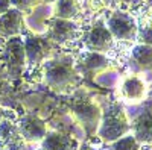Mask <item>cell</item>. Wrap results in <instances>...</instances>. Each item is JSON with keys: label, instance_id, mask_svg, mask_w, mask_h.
I'll return each instance as SVG.
<instances>
[{"label": "cell", "instance_id": "6da1fadb", "mask_svg": "<svg viewBox=\"0 0 152 150\" xmlns=\"http://www.w3.org/2000/svg\"><path fill=\"white\" fill-rule=\"evenodd\" d=\"M44 64V80L52 90L59 93H70L79 83V74L73 65V59L62 56L50 59Z\"/></svg>", "mask_w": 152, "mask_h": 150}, {"label": "cell", "instance_id": "7a4b0ae2", "mask_svg": "<svg viewBox=\"0 0 152 150\" xmlns=\"http://www.w3.org/2000/svg\"><path fill=\"white\" fill-rule=\"evenodd\" d=\"M131 132L128 114L117 102H110L102 112V118L97 129V136L104 143H113Z\"/></svg>", "mask_w": 152, "mask_h": 150}, {"label": "cell", "instance_id": "3957f363", "mask_svg": "<svg viewBox=\"0 0 152 150\" xmlns=\"http://www.w3.org/2000/svg\"><path fill=\"white\" fill-rule=\"evenodd\" d=\"M70 108L76 120L81 123L85 135L91 136L93 133L97 132L100 118H102V109L96 103H93L90 99H87L84 96H75L70 103Z\"/></svg>", "mask_w": 152, "mask_h": 150}, {"label": "cell", "instance_id": "277c9868", "mask_svg": "<svg viewBox=\"0 0 152 150\" xmlns=\"http://www.w3.org/2000/svg\"><path fill=\"white\" fill-rule=\"evenodd\" d=\"M128 120L134 138L140 144H152V100H146L142 106L134 108Z\"/></svg>", "mask_w": 152, "mask_h": 150}, {"label": "cell", "instance_id": "5b68a950", "mask_svg": "<svg viewBox=\"0 0 152 150\" xmlns=\"http://www.w3.org/2000/svg\"><path fill=\"white\" fill-rule=\"evenodd\" d=\"M3 59L8 67L11 76L18 78L21 74L23 65L26 62V52H24V44L20 36H11L3 43Z\"/></svg>", "mask_w": 152, "mask_h": 150}, {"label": "cell", "instance_id": "8992f818", "mask_svg": "<svg viewBox=\"0 0 152 150\" xmlns=\"http://www.w3.org/2000/svg\"><path fill=\"white\" fill-rule=\"evenodd\" d=\"M46 24L49 28L47 32V40L66 44L70 41H75L81 36V28L72 20H64V18H50L46 20Z\"/></svg>", "mask_w": 152, "mask_h": 150}, {"label": "cell", "instance_id": "52a82bcc", "mask_svg": "<svg viewBox=\"0 0 152 150\" xmlns=\"http://www.w3.org/2000/svg\"><path fill=\"white\" fill-rule=\"evenodd\" d=\"M0 150H32V146L21 136L14 118L0 121Z\"/></svg>", "mask_w": 152, "mask_h": 150}, {"label": "cell", "instance_id": "ba28073f", "mask_svg": "<svg viewBox=\"0 0 152 150\" xmlns=\"http://www.w3.org/2000/svg\"><path fill=\"white\" fill-rule=\"evenodd\" d=\"M107 28L111 32L113 38L129 41L137 36V23L135 20L125 12H114L107 20Z\"/></svg>", "mask_w": 152, "mask_h": 150}, {"label": "cell", "instance_id": "9c48e42d", "mask_svg": "<svg viewBox=\"0 0 152 150\" xmlns=\"http://www.w3.org/2000/svg\"><path fill=\"white\" fill-rule=\"evenodd\" d=\"M85 47L90 52L105 53L113 46V35L102 20H97L84 36Z\"/></svg>", "mask_w": 152, "mask_h": 150}, {"label": "cell", "instance_id": "30bf717a", "mask_svg": "<svg viewBox=\"0 0 152 150\" xmlns=\"http://www.w3.org/2000/svg\"><path fill=\"white\" fill-rule=\"evenodd\" d=\"M24 44V52H26L28 64L35 67L40 65L46 61V58L52 52V43L47 38H40V36L28 35L26 40L23 41Z\"/></svg>", "mask_w": 152, "mask_h": 150}, {"label": "cell", "instance_id": "8fae6325", "mask_svg": "<svg viewBox=\"0 0 152 150\" xmlns=\"http://www.w3.org/2000/svg\"><path fill=\"white\" fill-rule=\"evenodd\" d=\"M17 126H18V130H20L21 136L29 144L41 143V140L47 133L46 121L41 120L38 115H34V114H28V115L21 117L17 123Z\"/></svg>", "mask_w": 152, "mask_h": 150}, {"label": "cell", "instance_id": "7c38bea8", "mask_svg": "<svg viewBox=\"0 0 152 150\" xmlns=\"http://www.w3.org/2000/svg\"><path fill=\"white\" fill-rule=\"evenodd\" d=\"M24 26L23 12L17 8L9 9L8 12L0 15V36L8 40L11 36H17Z\"/></svg>", "mask_w": 152, "mask_h": 150}, {"label": "cell", "instance_id": "4fadbf2b", "mask_svg": "<svg viewBox=\"0 0 152 150\" xmlns=\"http://www.w3.org/2000/svg\"><path fill=\"white\" fill-rule=\"evenodd\" d=\"M78 149H79V141L76 138H72L70 135L58 130H52L47 132L46 136L41 140L40 150H78Z\"/></svg>", "mask_w": 152, "mask_h": 150}, {"label": "cell", "instance_id": "5bb4252c", "mask_svg": "<svg viewBox=\"0 0 152 150\" xmlns=\"http://www.w3.org/2000/svg\"><path fill=\"white\" fill-rule=\"evenodd\" d=\"M110 65V61L102 55V53H97V52H88L82 56V59L79 61V64L76 65V71H81L85 73L88 76H93V74L99 73L105 70Z\"/></svg>", "mask_w": 152, "mask_h": 150}, {"label": "cell", "instance_id": "9a60e30c", "mask_svg": "<svg viewBox=\"0 0 152 150\" xmlns=\"http://www.w3.org/2000/svg\"><path fill=\"white\" fill-rule=\"evenodd\" d=\"M129 65L134 71H152V46H137L131 52Z\"/></svg>", "mask_w": 152, "mask_h": 150}, {"label": "cell", "instance_id": "2e32d148", "mask_svg": "<svg viewBox=\"0 0 152 150\" xmlns=\"http://www.w3.org/2000/svg\"><path fill=\"white\" fill-rule=\"evenodd\" d=\"M120 91H122V96L125 99H128L129 102L140 103V102H143V99H145L146 86H145V82L140 78L131 76V78L123 80Z\"/></svg>", "mask_w": 152, "mask_h": 150}, {"label": "cell", "instance_id": "e0dca14e", "mask_svg": "<svg viewBox=\"0 0 152 150\" xmlns=\"http://www.w3.org/2000/svg\"><path fill=\"white\" fill-rule=\"evenodd\" d=\"M81 12L79 0H56V17L64 20L78 18Z\"/></svg>", "mask_w": 152, "mask_h": 150}, {"label": "cell", "instance_id": "ac0fdd59", "mask_svg": "<svg viewBox=\"0 0 152 150\" xmlns=\"http://www.w3.org/2000/svg\"><path fill=\"white\" fill-rule=\"evenodd\" d=\"M108 150H140V143H138L132 133H126L122 138L110 143Z\"/></svg>", "mask_w": 152, "mask_h": 150}, {"label": "cell", "instance_id": "d6986e66", "mask_svg": "<svg viewBox=\"0 0 152 150\" xmlns=\"http://www.w3.org/2000/svg\"><path fill=\"white\" fill-rule=\"evenodd\" d=\"M11 5H14L18 11H29L32 6H35L40 0H9Z\"/></svg>", "mask_w": 152, "mask_h": 150}, {"label": "cell", "instance_id": "ffe728a7", "mask_svg": "<svg viewBox=\"0 0 152 150\" xmlns=\"http://www.w3.org/2000/svg\"><path fill=\"white\" fill-rule=\"evenodd\" d=\"M138 40L142 44L152 46V26H146L138 32Z\"/></svg>", "mask_w": 152, "mask_h": 150}, {"label": "cell", "instance_id": "44dd1931", "mask_svg": "<svg viewBox=\"0 0 152 150\" xmlns=\"http://www.w3.org/2000/svg\"><path fill=\"white\" fill-rule=\"evenodd\" d=\"M11 9V2L9 0H0V15L5 14Z\"/></svg>", "mask_w": 152, "mask_h": 150}, {"label": "cell", "instance_id": "7402d4cb", "mask_svg": "<svg viewBox=\"0 0 152 150\" xmlns=\"http://www.w3.org/2000/svg\"><path fill=\"white\" fill-rule=\"evenodd\" d=\"M8 90H9V85H8L3 79H0V99H2V97L8 93Z\"/></svg>", "mask_w": 152, "mask_h": 150}, {"label": "cell", "instance_id": "603a6c76", "mask_svg": "<svg viewBox=\"0 0 152 150\" xmlns=\"http://www.w3.org/2000/svg\"><path fill=\"white\" fill-rule=\"evenodd\" d=\"M3 118H14V115H12V114L9 115L8 111H3L2 108H0V121H2Z\"/></svg>", "mask_w": 152, "mask_h": 150}, {"label": "cell", "instance_id": "cb8c5ba5", "mask_svg": "<svg viewBox=\"0 0 152 150\" xmlns=\"http://www.w3.org/2000/svg\"><path fill=\"white\" fill-rule=\"evenodd\" d=\"M78 150H99V149H94V147L88 146V144H82V146H79V149H78Z\"/></svg>", "mask_w": 152, "mask_h": 150}, {"label": "cell", "instance_id": "d4e9b609", "mask_svg": "<svg viewBox=\"0 0 152 150\" xmlns=\"http://www.w3.org/2000/svg\"><path fill=\"white\" fill-rule=\"evenodd\" d=\"M105 3H111V5H114V3H119V2H122V0H104Z\"/></svg>", "mask_w": 152, "mask_h": 150}, {"label": "cell", "instance_id": "484cf974", "mask_svg": "<svg viewBox=\"0 0 152 150\" xmlns=\"http://www.w3.org/2000/svg\"><path fill=\"white\" fill-rule=\"evenodd\" d=\"M44 3H53V2H56V0H43Z\"/></svg>", "mask_w": 152, "mask_h": 150}, {"label": "cell", "instance_id": "4316f807", "mask_svg": "<svg viewBox=\"0 0 152 150\" xmlns=\"http://www.w3.org/2000/svg\"><path fill=\"white\" fill-rule=\"evenodd\" d=\"M0 47H3V38L0 36Z\"/></svg>", "mask_w": 152, "mask_h": 150}]
</instances>
